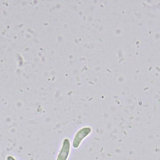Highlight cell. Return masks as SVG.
<instances>
[{
  "mask_svg": "<svg viewBox=\"0 0 160 160\" xmlns=\"http://www.w3.org/2000/svg\"><path fill=\"white\" fill-rule=\"evenodd\" d=\"M7 160H16L14 158H13L12 156H8V157H7V159H6Z\"/></svg>",
  "mask_w": 160,
  "mask_h": 160,
  "instance_id": "obj_3",
  "label": "cell"
},
{
  "mask_svg": "<svg viewBox=\"0 0 160 160\" xmlns=\"http://www.w3.org/2000/svg\"><path fill=\"white\" fill-rule=\"evenodd\" d=\"M71 149L70 141L68 139H65L62 142L61 149L57 156L56 160H68Z\"/></svg>",
  "mask_w": 160,
  "mask_h": 160,
  "instance_id": "obj_2",
  "label": "cell"
},
{
  "mask_svg": "<svg viewBox=\"0 0 160 160\" xmlns=\"http://www.w3.org/2000/svg\"><path fill=\"white\" fill-rule=\"evenodd\" d=\"M91 129L89 127H85L81 129L76 134L73 141H72V147L75 149H77L79 147L82 141L89 134Z\"/></svg>",
  "mask_w": 160,
  "mask_h": 160,
  "instance_id": "obj_1",
  "label": "cell"
}]
</instances>
